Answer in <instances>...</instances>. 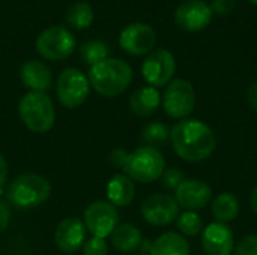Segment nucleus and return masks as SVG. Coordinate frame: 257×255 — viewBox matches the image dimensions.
I'll return each mask as SVG.
<instances>
[{
    "mask_svg": "<svg viewBox=\"0 0 257 255\" xmlns=\"http://www.w3.org/2000/svg\"><path fill=\"white\" fill-rule=\"evenodd\" d=\"M170 143L175 153L191 164L208 159L217 147L214 131L197 119H184L178 122L170 129Z\"/></svg>",
    "mask_w": 257,
    "mask_h": 255,
    "instance_id": "nucleus-1",
    "label": "nucleus"
},
{
    "mask_svg": "<svg viewBox=\"0 0 257 255\" xmlns=\"http://www.w3.org/2000/svg\"><path fill=\"white\" fill-rule=\"evenodd\" d=\"M90 87L101 96L114 98L123 93L133 81V68L122 59L108 57L87 72Z\"/></svg>",
    "mask_w": 257,
    "mask_h": 255,
    "instance_id": "nucleus-2",
    "label": "nucleus"
},
{
    "mask_svg": "<svg viewBox=\"0 0 257 255\" xmlns=\"http://www.w3.org/2000/svg\"><path fill=\"white\" fill-rule=\"evenodd\" d=\"M51 194L48 179L41 174L27 173L15 177L6 189L8 203L17 209H33L44 204Z\"/></svg>",
    "mask_w": 257,
    "mask_h": 255,
    "instance_id": "nucleus-3",
    "label": "nucleus"
},
{
    "mask_svg": "<svg viewBox=\"0 0 257 255\" xmlns=\"http://www.w3.org/2000/svg\"><path fill=\"white\" fill-rule=\"evenodd\" d=\"M18 114L23 123L36 134L48 132L56 120L51 98L44 92H27L18 102Z\"/></svg>",
    "mask_w": 257,
    "mask_h": 255,
    "instance_id": "nucleus-4",
    "label": "nucleus"
},
{
    "mask_svg": "<svg viewBox=\"0 0 257 255\" xmlns=\"http://www.w3.org/2000/svg\"><path fill=\"white\" fill-rule=\"evenodd\" d=\"M122 170L133 182L152 183L158 180L164 173L166 161L158 149L142 146L128 153L126 162Z\"/></svg>",
    "mask_w": 257,
    "mask_h": 255,
    "instance_id": "nucleus-5",
    "label": "nucleus"
},
{
    "mask_svg": "<svg viewBox=\"0 0 257 255\" xmlns=\"http://www.w3.org/2000/svg\"><path fill=\"white\" fill-rule=\"evenodd\" d=\"M75 36L63 26H51L42 30L35 42L38 54L51 62L68 59L75 50Z\"/></svg>",
    "mask_w": 257,
    "mask_h": 255,
    "instance_id": "nucleus-6",
    "label": "nucleus"
},
{
    "mask_svg": "<svg viewBox=\"0 0 257 255\" xmlns=\"http://www.w3.org/2000/svg\"><path fill=\"white\" fill-rule=\"evenodd\" d=\"M196 107V92L193 84L184 78L172 80L163 95V108L170 119L184 120Z\"/></svg>",
    "mask_w": 257,
    "mask_h": 255,
    "instance_id": "nucleus-7",
    "label": "nucleus"
},
{
    "mask_svg": "<svg viewBox=\"0 0 257 255\" xmlns=\"http://www.w3.org/2000/svg\"><path fill=\"white\" fill-rule=\"evenodd\" d=\"M90 83L77 68L63 69L56 80V96L65 108H77L87 99Z\"/></svg>",
    "mask_w": 257,
    "mask_h": 255,
    "instance_id": "nucleus-8",
    "label": "nucleus"
},
{
    "mask_svg": "<svg viewBox=\"0 0 257 255\" xmlns=\"http://www.w3.org/2000/svg\"><path fill=\"white\" fill-rule=\"evenodd\" d=\"M175 71H176L175 56L164 48L151 51L142 65V75L145 81L155 89L167 86L173 80Z\"/></svg>",
    "mask_w": 257,
    "mask_h": 255,
    "instance_id": "nucleus-9",
    "label": "nucleus"
},
{
    "mask_svg": "<svg viewBox=\"0 0 257 255\" xmlns=\"http://www.w3.org/2000/svg\"><path fill=\"white\" fill-rule=\"evenodd\" d=\"M83 222L92 236L105 239L119 225V213L110 201L96 200L86 207Z\"/></svg>",
    "mask_w": 257,
    "mask_h": 255,
    "instance_id": "nucleus-10",
    "label": "nucleus"
},
{
    "mask_svg": "<svg viewBox=\"0 0 257 255\" xmlns=\"http://www.w3.org/2000/svg\"><path fill=\"white\" fill-rule=\"evenodd\" d=\"M143 219L154 227H166L179 216V206L175 197L167 194H154L148 197L140 207Z\"/></svg>",
    "mask_w": 257,
    "mask_h": 255,
    "instance_id": "nucleus-11",
    "label": "nucleus"
},
{
    "mask_svg": "<svg viewBox=\"0 0 257 255\" xmlns=\"http://www.w3.org/2000/svg\"><path fill=\"white\" fill-rule=\"evenodd\" d=\"M157 44L155 30L145 23H133L119 35L120 48L131 56H148Z\"/></svg>",
    "mask_w": 257,
    "mask_h": 255,
    "instance_id": "nucleus-12",
    "label": "nucleus"
},
{
    "mask_svg": "<svg viewBox=\"0 0 257 255\" xmlns=\"http://www.w3.org/2000/svg\"><path fill=\"white\" fill-rule=\"evenodd\" d=\"M212 11L203 0H185L175 11V23L179 29L194 33L211 24Z\"/></svg>",
    "mask_w": 257,
    "mask_h": 255,
    "instance_id": "nucleus-13",
    "label": "nucleus"
},
{
    "mask_svg": "<svg viewBox=\"0 0 257 255\" xmlns=\"http://www.w3.org/2000/svg\"><path fill=\"white\" fill-rule=\"evenodd\" d=\"M212 198L211 186L199 179H185L175 191V200L179 207L188 212L205 209Z\"/></svg>",
    "mask_w": 257,
    "mask_h": 255,
    "instance_id": "nucleus-14",
    "label": "nucleus"
},
{
    "mask_svg": "<svg viewBox=\"0 0 257 255\" xmlns=\"http://www.w3.org/2000/svg\"><path fill=\"white\" fill-rule=\"evenodd\" d=\"M54 242L56 246L65 252L72 254L83 248L86 242V225L80 218L68 216L62 219L54 231Z\"/></svg>",
    "mask_w": 257,
    "mask_h": 255,
    "instance_id": "nucleus-15",
    "label": "nucleus"
},
{
    "mask_svg": "<svg viewBox=\"0 0 257 255\" xmlns=\"http://www.w3.org/2000/svg\"><path fill=\"white\" fill-rule=\"evenodd\" d=\"M202 248L206 255H232L235 236L224 222H212L202 231Z\"/></svg>",
    "mask_w": 257,
    "mask_h": 255,
    "instance_id": "nucleus-16",
    "label": "nucleus"
},
{
    "mask_svg": "<svg viewBox=\"0 0 257 255\" xmlns=\"http://www.w3.org/2000/svg\"><path fill=\"white\" fill-rule=\"evenodd\" d=\"M20 78L30 92H47L51 87L53 75L48 66L39 60H27L20 68Z\"/></svg>",
    "mask_w": 257,
    "mask_h": 255,
    "instance_id": "nucleus-17",
    "label": "nucleus"
},
{
    "mask_svg": "<svg viewBox=\"0 0 257 255\" xmlns=\"http://www.w3.org/2000/svg\"><path fill=\"white\" fill-rule=\"evenodd\" d=\"M161 105V95L158 89L145 86L139 87L130 96V110L139 117H149L157 113Z\"/></svg>",
    "mask_w": 257,
    "mask_h": 255,
    "instance_id": "nucleus-18",
    "label": "nucleus"
},
{
    "mask_svg": "<svg viewBox=\"0 0 257 255\" xmlns=\"http://www.w3.org/2000/svg\"><path fill=\"white\" fill-rule=\"evenodd\" d=\"M108 201L116 207L128 206L136 197L134 182L126 174H116L107 183Z\"/></svg>",
    "mask_w": 257,
    "mask_h": 255,
    "instance_id": "nucleus-19",
    "label": "nucleus"
},
{
    "mask_svg": "<svg viewBox=\"0 0 257 255\" xmlns=\"http://www.w3.org/2000/svg\"><path fill=\"white\" fill-rule=\"evenodd\" d=\"M149 255H190V245L182 234L167 231L152 242Z\"/></svg>",
    "mask_w": 257,
    "mask_h": 255,
    "instance_id": "nucleus-20",
    "label": "nucleus"
},
{
    "mask_svg": "<svg viewBox=\"0 0 257 255\" xmlns=\"http://www.w3.org/2000/svg\"><path fill=\"white\" fill-rule=\"evenodd\" d=\"M110 242L114 249L120 252H133L140 248L143 242L142 231L133 224H120L110 234Z\"/></svg>",
    "mask_w": 257,
    "mask_h": 255,
    "instance_id": "nucleus-21",
    "label": "nucleus"
},
{
    "mask_svg": "<svg viewBox=\"0 0 257 255\" xmlns=\"http://www.w3.org/2000/svg\"><path fill=\"white\" fill-rule=\"evenodd\" d=\"M212 209V215L215 216V219L218 222H232L238 218L239 213V201L238 198L230 194V192H223L218 194L211 204Z\"/></svg>",
    "mask_w": 257,
    "mask_h": 255,
    "instance_id": "nucleus-22",
    "label": "nucleus"
},
{
    "mask_svg": "<svg viewBox=\"0 0 257 255\" xmlns=\"http://www.w3.org/2000/svg\"><path fill=\"white\" fill-rule=\"evenodd\" d=\"M93 18H95L93 8L87 2H75L66 11V23L77 30L90 27Z\"/></svg>",
    "mask_w": 257,
    "mask_h": 255,
    "instance_id": "nucleus-23",
    "label": "nucleus"
},
{
    "mask_svg": "<svg viewBox=\"0 0 257 255\" xmlns=\"http://www.w3.org/2000/svg\"><path fill=\"white\" fill-rule=\"evenodd\" d=\"M140 140L145 146L160 150L170 141V129L161 122H151L142 129Z\"/></svg>",
    "mask_w": 257,
    "mask_h": 255,
    "instance_id": "nucleus-24",
    "label": "nucleus"
},
{
    "mask_svg": "<svg viewBox=\"0 0 257 255\" xmlns=\"http://www.w3.org/2000/svg\"><path fill=\"white\" fill-rule=\"evenodd\" d=\"M108 54H110V47L102 39H90L80 47V59L89 66H93L108 59Z\"/></svg>",
    "mask_w": 257,
    "mask_h": 255,
    "instance_id": "nucleus-25",
    "label": "nucleus"
},
{
    "mask_svg": "<svg viewBox=\"0 0 257 255\" xmlns=\"http://www.w3.org/2000/svg\"><path fill=\"white\" fill-rule=\"evenodd\" d=\"M176 227L182 236H188V237H194L203 231V228H202L203 224H202V219L197 215V212L185 210L184 213H181L176 219Z\"/></svg>",
    "mask_w": 257,
    "mask_h": 255,
    "instance_id": "nucleus-26",
    "label": "nucleus"
},
{
    "mask_svg": "<svg viewBox=\"0 0 257 255\" xmlns=\"http://www.w3.org/2000/svg\"><path fill=\"white\" fill-rule=\"evenodd\" d=\"M160 180H161V185H163L166 189H175V191H176V188H178L185 179H184V173H182L179 168L170 167V168H166V170H164V173L161 174Z\"/></svg>",
    "mask_w": 257,
    "mask_h": 255,
    "instance_id": "nucleus-27",
    "label": "nucleus"
},
{
    "mask_svg": "<svg viewBox=\"0 0 257 255\" xmlns=\"http://www.w3.org/2000/svg\"><path fill=\"white\" fill-rule=\"evenodd\" d=\"M108 254V245L105 239L92 236L89 240L83 245V255H107Z\"/></svg>",
    "mask_w": 257,
    "mask_h": 255,
    "instance_id": "nucleus-28",
    "label": "nucleus"
},
{
    "mask_svg": "<svg viewBox=\"0 0 257 255\" xmlns=\"http://www.w3.org/2000/svg\"><path fill=\"white\" fill-rule=\"evenodd\" d=\"M235 255H257V236H245L242 237L238 245Z\"/></svg>",
    "mask_w": 257,
    "mask_h": 255,
    "instance_id": "nucleus-29",
    "label": "nucleus"
},
{
    "mask_svg": "<svg viewBox=\"0 0 257 255\" xmlns=\"http://www.w3.org/2000/svg\"><path fill=\"white\" fill-rule=\"evenodd\" d=\"M235 6H236L235 0H212L209 5L212 14L217 15H227L235 9Z\"/></svg>",
    "mask_w": 257,
    "mask_h": 255,
    "instance_id": "nucleus-30",
    "label": "nucleus"
},
{
    "mask_svg": "<svg viewBox=\"0 0 257 255\" xmlns=\"http://www.w3.org/2000/svg\"><path fill=\"white\" fill-rule=\"evenodd\" d=\"M11 222V204L0 198V233H3Z\"/></svg>",
    "mask_w": 257,
    "mask_h": 255,
    "instance_id": "nucleus-31",
    "label": "nucleus"
},
{
    "mask_svg": "<svg viewBox=\"0 0 257 255\" xmlns=\"http://www.w3.org/2000/svg\"><path fill=\"white\" fill-rule=\"evenodd\" d=\"M126 158H128V152H126L125 149L117 147V149L111 150L108 159H110V162H111L116 168H123V165H125V162H126Z\"/></svg>",
    "mask_w": 257,
    "mask_h": 255,
    "instance_id": "nucleus-32",
    "label": "nucleus"
},
{
    "mask_svg": "<svg viewBox=\"0 0 257 255\" xmlns=\"http://www.w3.org/2000/svg\"><path fill=\"white\" fill-rule=\"evenodd\" d=\"M247 104L253 111H257V81H254L247 90Z\"/></svg>",
    "mask_w": 257,
    "mask_h": 255,
    "instance_id": "nucleus-33",
    "label": "nucleus"
},
{
    "mask_svg": "<svg viewBox=\"0 0 257 255\" xmlns=\"http://www.w3.org/2000/svg\"><path fill=\"white\" fill-rule=\"evenodd\" d=\"M6 179H8V165H6V161H5L3 155L0 153V194H2V191L5 188Z\"/></svg>",
    "mask_w": 257,
    "mask_h": 255,
    "instance_id": "nucleus-34",
    "label": "nucleus"
},
{
    "mask_svg": "<svg viewBox=\"0 0 257 255\" xmlns=\"http://www.w3.org/2000/svg\"><path fill=\"white\" fill-rule=\"evenodd\" d=\"M250 206H251L253 212L257 215V186L251 191V194H250Z\"/></svg>",
    "mask_w": 257,
    "mask_h": 255,
    "instance_id": "nucleus-35",
    "label": "nucleus"
},
{
    "mask_svg": "<svg viewBox=\"0 0 257 255\" xmlns=\"http://www.w3.org/2000/svg\"><path fill=\"white\" fill-rule=\"evenodd\" d=\"M248 2H250L251 5H256V6H257V0H248Z\"/></svg>",
    "mask_w": 257,
    "mask_h": 255,
    "instance_id": "nucleus-36",
    "label": "nucleus"
},
{
    "mask_svg": "<svg viewBox=\"0 0 257 255\" xmlns=\"http://www.w3.org/2000/svg\"><path fill=\"white\" fill-rule=\"evenodd\" d=\"M142 255H145V254H142Z\"/></svg>",
    "mask_w": 257,
    "mask_h": 255,
    "instance_id": "nucleus-37",
    "label": "nucleus"
}]
</instances>
